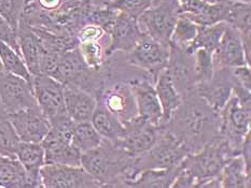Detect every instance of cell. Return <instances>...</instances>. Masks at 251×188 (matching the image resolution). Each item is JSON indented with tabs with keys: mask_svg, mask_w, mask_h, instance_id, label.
I'll return each mask as SVG.
<instances>
[{
	"mask_svg": "<svg viewBox=\"0 0 251 188\" xmlns=\"http://www.w3.org/2000/svg\"><path fill=\"white\" fill-rule=\"evenodd\" d=\"M189 153H196L220 137V115L196 93L182 97L165 125Z\"/></svg>",
	"mask_w": 251,
	"mask_h": 188,
	"instance_id": "obj_1",
	"label": "cell"
},
{
	"mask_svg": "<svg viewBox=\"0 0 251 188\" xmlns=\"http://www.w3.org/2000/svg\"><path fill=\"white\" fill-rule=\"evenodd\" d=\"M136 156L102 139L97 147L81 154V167L100 183V187H122Z\"/></svg>",
	"mask_w": 251,
	"mask_h": 188,
	"instance_id": "obj_2",
	"label": "cell"
},
{
	"mask_svg": "<svg viewBox=\"0 0 251 188\" xmlns=\"http://www.w3.org/2000/svg\"><path fill=\"white\" fill-rule=\"evenodd\" d=\"M49 77L63 85L75 86L97 97L103 87L106 73L102 66L94 69L87 66L78 47L58 54L57 61Z\"/></svg>",
	"mask_w": 251,
	"mask_h": 188,
	"instance_id": "obj_3",
	"label": "cell"
},
{
	"mask_svg": "<svg viewBox=\"0 0 251 188\" xmlns=\"http://www.w3.org/2000/svg\"><path fill=\"white\" fill-rule=\"evenodd\" d=\"M234 156L237 154L226 140L219 137L199 152L189 153L179 166L193 177L196 183L195 188H201L205 181L219 177L223 167Z\"/></svg>",
	"mask_w": 251,
	"mask_h": 188,
	"instance_id": "obj_4",
	"label": "cell"
},
{
	"mask_svg": "<svg viewBox=\"0 0 251 188\" xmlns=\"http://www.w3.org/2000/svg\"><path fill=\"white\" fill-rule=\"evenodd\" d=\"M188 154V149L178 141V139L167 131L166 128H162L154 144L136 157L134 166L125 176L123 187H125L126 182L134 180L141 171L175 168L180 165Z\"/></svg>",
	"mask_w": 251,
	"mask_h": 188,
	"instance_id": "obj_5",
	"label": "cell"
},
{
	"mask_svg": "<svg viewBox=\"0 0 251 188\" xmlns=\"http://www.w3.org/2000/svg\"><path fill=\"white\" fill-rule=\"evenodd\" d=\"M169 53V43L157 41L144 34L133 50L124 54V59L130 67L143 70L154 84L162 70L167 67Z\"/></svg>",
	"mask_w": 251,
	"mask_h": 188,
	"instance_id": "obj_6",
	"label": "cell"
},
{
	"mask_svg": "<svg viewBox=\"0 0 251 188\" xmlns=\"http://www.w3.org/2000/svg\"><path fill=\"white\" fill-rule=\"evenodd\" d=\"M179 18L177 0H153L151 7L137 19L139 29L153 39L169 43Z\"/></svg>",
	"mask_w": 251,
	"mask_h": 188,
	"instance_id": "obj_7",
	"label": "cell"
},
{
	"mask_svg": "<svg viewBox=\"0 0 251 188\" xmlns=\"http://www.w3.org/2000/svg\"><path fill=\"white\" fill-rule=\"evenodd\" d=\"M220 137L226 140L237 155L241 154L242 145L246 134L250 132L251 110L239 104L233 95L219 112Z\"/></svg>",
	"mask_w": 251,
	"mask_h": 188,
	"instance_id": "obj_8",
	"label": "cell"
},
{
	"mask_svg": "<svg viewBox=\"0 0 251 188\" xmlns=\"http://www.w3.org/2000/svg\"><path fill=\"white\" fill-rule=\"evenodd\" d=\"M96 100H100L122 123L138 116L133 90L126 80H106Z\"/></svg>",
	"mask_w": 251,
	"mask_h": 188,
	"instance_id": "obj_9",
	"label": "cell"
},
{
	"mask_svg": "<svg viewBox=\"0 0 251 188\" xmlns=\"http://www.w3.org/2000/svg\"><path fill=\"white\" fill-rule=\"evenodd\" d=\"M40 180L45 188L100 187V183L82 167L46 164L40 170Z\"/></svg>",
	"mask_w": 251,
	"mask_h": 188,
	"instance_id": "obj_10",
	"label": "cell"
},
{
	"mask_svg": "<svg viewBox=\"0 0 251 188\" xmlns=\"http://www.w3.org/2000/svg\"><path fill=\"white\" fill-rule=\"evenodd\" d=\"M32 88L37 104L49 122L51 123L58 117L67 115L65 109L64 85L61 82L47 74L39 73L32 77Z\"/></svg>",
	"mask_w": 251,
	"mask_h": 188,
	"instance_id": "obj_11",
	"label": "cell"
},
{
	"mask_svg": "<svg viewBox=\"0 0 251 188\" xmlns=\"http://www.w3.org/2000/svg\"><path fill=\"white\" fill-rule=\"evenodd\" d=\"M0 102L7 113L38 107L32 84L5 71L0 73Z\"/></svg>",
	"mask_w": 251,
	"mask_h": 188,
	"instance_id": "obj_12",
	"label": "cell"
},
{
	"mask_svg": "<svg viewBox=\"0 0 251 188\" xmlns=\"http://www.w3.org/2000/svg\"><path fill=\"white\" fill-rule=\"evenodd\" d=\"M123 124V136L114 144L136 157L145 153L154 144L160 136L162 128H164L155 126L139 116H136Z\"/></svg>",
	"mask_w": 251,
	"mask_h": 188,
	"instance_id": "obj_13",
	"label": "cell"
},
{
	"mask_svg": "<svg viewBox=\"0 0 251 188\" xmlns=\"http://www.w3.org/2000/svg\"><path fill=\"white\" fill-rule=\"evenodd\" d=\"M8 116L22 142L41 143L50 130V122L39 106L8 113Z\"/></svg>",
	"mask_w": 251,
	"mask_h": 188,
	"instance_id": "obj_14",
	"label": "cell"
},
{
	"mask_svg": "<svg viewBox=\"0 0 251 188\" xmlns=\"http://www.w3.org/2000/svg\"><path fill=\"white\" fill-rule=\"evenodd\" d=\"M235 84L236 80L231 69H218L208 81L196 85L194 93L201 97L215 111L220 112L231 98Z\"/></svg>",
	"mask_w": 251,
	"mask_h": 188,
	"instance_id": "obj_15",
	"label": "cell"
},
{
	"mask_svg": "<svg viewBox=\"0 0 251 188\" xmlns=\"http://www.w3.org/2000/svg\"><path fill=\"white\" fill-rule=\"evenodd\" d=\"M166 70L180 96L184 97L194 93L198 82L194 71L193 55L171 44Z\"/></svg>",
	"mask_w": 251,
	"mask_h": 188,
	"instance_id": "obj_16",
	"label": "cell"
},
{
	"mask_svg": "<svg viewBox=\"0 0 251 188\" xmlns=\"http://www.w3.org/2000/svg\"><path fill=\"white\" fill-rule=\"evenodd\" d=\"M144 32L139 29L137 20L119 12L109 34V44L105 52L107 57L116 53L126 54L137 44Z\"/></svg>",
	"mask_w": 251,
	"mask_h": 188,
	"instance_id": "obj_17",
	"label": "cell"
},
{
	"mask_svg": "<svg viewBox=\"0 0 251 188\" xmlns=\"http://www.w3.org/2000/svg\"><path fill=\"white\" fill-rule=\"evenodd\" d=\"M130 88L133 90L138 116L143 120L161 127L162 106L157 98L154 84L149 78L128 80Z\"/></svg>",
	"mask_w": 251,
	"mask_h": 188,
	"instance_id": "obj_18",
	"label": "cell"
},
{
	"mask_svg": "<svg viewBox=\"0 0 251 188\" xmlns=\"http://www.w3.org/2000/svg\"><path fill=\"white\" fill-rule=\"evenodd\" d=\"M212 63L215 70L223 68L231 69L247 64L241 35L235 28L227 24L219 45L212 52Z\"/></svg>",
	"mask_w": 251,
	"mask_h": 188,
	"instance_id": "obj_19",
	"label": "cell"
},
{
	"mask_svg": "<svg viewBox=\"0 0 251 188\" xmlns=\"http://www.w3.org/2000/svg\"><path fill=\"white\" fill-rule=\"evenodd\" d=\"M65 109L75 123L90 122L97 104L96 97L75 86L64 85Z\"/></svg>",
	"mask_w": 251,
	"mask_h": 188,
	"instance_id": "obj_20",
	"label": "cell"
},
{
	"mask_svg": "<svg viewBox=\"0 0 251 188\" xmlns=\"http://www.w3.org/2000/svg\"><path fill=\"white\" fill-rule=\"evenodd\" d=\"M18 42L21 55L32 77L40 73V62L43 50L31 26L20 20L18 28Z\"/></svg>",
	"mask_w": 251,
	"mask_h": 188,
	"instance_id": "obj_21",
	"label": "cell"
},
{
	"mask_svg": "<svg viewBox=\"0 0 251 188\" xmlns=\"http://www.w3.org/2000/svg\"><path fill=\"white\" fill-rule=\"evenodd\" d=\"M41 145L45 148L46 164L81 167V153L72 142L63 141L47 134Z\"/></svg>",
	"mask_w": 251,
	"mask_h": 188,
	"instance_id": "obj_22",
	"label": "cell"
},
{
	"mask_svg": "<svg viewBox=\"0 0 251 188\" xmlns=\"http://www.w3.org/2000/svg\"><path fill=\"white\" fill-rule=\"evenodd\" d=\"M18 159L27 172L32 187H42L40 180V170L46 165L45 148L41 143L22 142L16 150Z\"/></svg>",
	"mask_w": 251,
	"mask_h": 188,
	"instance_id": "obj_23",
	"label": "cell"
},
{
	"mask_svg": "<svg viewBox=\"0 0 251 188\" xmlns=\"http://www.w3.org/2000/svg\"><path fill=\"white\" fill-rule=\"evenodd\" d=\"M154 88L156 91L157 98L160 100L163 112L161 127L165 128L168 120L171 118L175 110L179 106L180 102H181L182 97L180 96L178 90L175 87L166 68L164 70H162L159 77H157L156 82L154 83Z\"/></svg>",
	"mask_w": 251,
	"mask_h": 188,
	"instance_id": "obj_24",
	"label": "cell"
},
{
	"mask_svg": "<svg viewBox=\"0 0 251 188\" xmlns=\"http://www.w3.org/2000/svg\"><path fill=\"white\" fill-rule=\"evenodd\" d=\"M91 123L102 139H106L113 144L117 143L124 133V124L110 111H108L100 100H97Z\"/></svg>",
	"mask_w": 251,
	"mask_h": 188,
	"instance_id": "obj_25",
	"label": "cell"
},
{
	"mask_svg": "<svg viewBox=\"0 0 251 188\" xmlns=\"http://www.w3.org/2000/svg\"><path fill=\"white\" fill-rule=\"evenodd\" d=\"M34 188L27 172L16 158L0 155V188Z\"/></svg>",
	"mask_w": 251,
	"mask_h": 188,
	"instance_id": "obj_26",
	"label": "cell"
},
{
	"mask_svg": "<svg viewBox=\"0 0 251 188\" xmlns=\"http://www.w3.org/2000/svg\"><path fill=\"white\" fill-rule=\"evenodd\" d=\"M178 167L169 169H149L141 171L134 180L126 182L125 187L167 188L172 187L178 173Z\"/></svg>",
	"mask_w": 251,
	"mask_h": 188,
	"instance_id": "obj_27",
	"label": "cell"
},
{
	"mask_svg": "<svg viewBox=\"0 0 251 188\" xmlns=\"http://www.w3.org/2000/svg\"><path fill=\"white\" fill-rule=\"evenodd\" d=\"M221 187L250 188L251 174L248 173L242 155L234 156L223 167L220 173Z\"/></svg>",
	"mask_w": 251,
	"mask_h": 188,
	"instance_id": "obj_28",
	"label": "cell"
},
{
	"mask_svg": "<svg viewBox=\"0 0 251 188\" xmlns=\"http://www.w3.org/2000/svg\"><path fill=\"white\" fill-rule=\"evenodd\" d=\"M226 26V24L225 21H220V23L209 26L199 25L198 35H196L194 40L185 50V52L190 54V55H192L199 48H205L207 51L214 52L217 46L219 45Z\"/></svg>",
	"mask_w": 251,
	"mask_h": 188,
	"instance_id": "obj_29",
	"label": "cell"
},
{
	"mask_svg": "<svg viewBox=\"0 0 251 188\" xmlns=\"http://www.w3.org/2000/svg\"><path fill=\"white\" fill-rule=\"evenodd\" d=\"M21 140L11 124L8 113L0 102V155L5 157L16 158Z\"/></svg>",
	"mask_w": 251,
	"mask_h": 188,
	"instance_id": "obj_30",
	"label": "cell"
},
{
	"mask_svg": "<svg viewBox=\"0 0 251 188\" xmlns=\"http://www.w3.org/2000/svg\"><path fill=\"white\" fill-rule=\"evenodd\" d=\"M0 61L2 63L3 71L18 75L32 84V75L27 68L23 57L2 41H0Z\"/></svg>",
	"mask_w": 251,
	"mask_h": 188,
	"instance_id": "obj_31",
	"label": "cell"
},
{
	"mask_svg": "<svg viewBox=\"0 0 251 188\" xmlns=\"http://www.w3.org/2000/svg\"><path fill=\"white\" fill-rule=\"evenodd\" d=\"M102 141V137L97 132L90 122L75 123L72 143L81 153L97 147Z\"/></svg>",
	"mask_w": 251,
	"mask_h": 188,
	"instance_id": "obj_32",
	"label": "cell"
},
{
	"mask_svg": "<svg viewBox=\"0 0 251 188\" xmlns=\"http://www.w3.org/2000/svg\"><path fill=\"white\" fill-rule=\"evenodd\" d=\"M251 7L250 2L230 0L227 15L225 23L235 28L239 34L251 31Z\"/></svg>",
	"mask_w": 251,
	"mask_h": 188,
	"instance_id": "obj_33",
	"label": "cell"
},
{
	"mask_svg": "<svg viewBox=\"0 0 251 188\" xmlns=\"http://www.w3.org/2000/svg\"><path fill=\"white\" fill-rule=\"evenodd\" d=\"M198 24L193 23L192 21L184 18V16H179L172 32L169 44L185 51L198 35Z\"/></svg>",
	"mask_w": 251,
	"mask_h": 188,
	"instance_id": "obj_34",
	"label": "cell"
},
{
	"mask_svg": "<svg viewBox=\"0 0 251 188\" xmlns=\"http://www.w3.org/2000/svg\"><path fill=\"white\" fill-rule=\"evenodd\" d=\"M152 1L153 0H109L103 5L137 20L146 10L151 7Z\"/></svg>",
	"mask_w": 251,
	"mask_h": 188,
	"instance_id": "obj_35",
	"label": "cell"
},
{
	"mask_svg": "<svg viewBox=\"0 0 251 188\" xmlns=\"http://www.w3.org/2000/svg\"><path fill=\"white\" fill-rule=\"evenodd\" d=\"M192 55L194 61L196 82H198V84L206 82L212 77L215 71L214 63H212V52L207 51L205 48H199Z\"/></svg>",
	"mask_w": 251,
	"mask_h": 188,
	"instance_id": "obj_36",
	"label": "cell"
},
{
	"mask_svg": "<svg viewBox=\"0 0 251 188\" xmlns=\"http://www.w3.org/2000/svg\"><path fill=\"white\" fill-rule=\"evenodd\" d=\"M78 50L87 66L94 69H100L105 63L102 58L101 45L98 41L79 42Z\"/></svg>",
	"mask_w": 251,
	"mask_h": 188,
	"instance_id": "obj_37",
	"label": "cell"
},
{
	"mask_svg": "<svg viewBox=\"0 0 251 188\" xmlns=\"http://www.w3.org/2000/svg\"><path fill=\"white\" fill-rule=\"evenodd\" d=\"M24 0H0V15L18 32L20 20L23 15Z\"/></svg>",
	"mask_w": 251,
	"mask_h": 188,
	"instance_id": "obj_38",
	"label": "cell"
},
{
	"mask_svg": "<svg viewBox=\"0 0 251 188\" xmlns=\"http://www.w3.org/2000/svg\"><path fill=\"white\" fill-rule=\"evenodd\" d=\"M0 41L7 43L9 46L21 54L18 42V32L11 27L1 15H0Z\"/></svg>",
	"mask_w": 251,
	"mask_h": 188,
	"instance_id": "obj_39",
	"label": "cell"
},
{
	"mask_svg": "<svg viewBox=\"0 0 251 188\" xmlns=\"http://www.w3.org/2000/svg\"><path fill=\"white\" fill-rule=\"evenodd\" d=\"M231 71L238 84H241L245 88L251 90V71L249 66L245 64V66L231 68Z\"/></svg>",
	"mask_w": 251,
	"mask_h": 188,
	"instance_id": "obj_40",
	"label": "cell"
},
{
	"mask_svg": "<svg viewBox=\"0 0 251 188\" xmlns=\"http://www.w3.org/2000/svg\"><path fill=\"white\" fill-rule=\"evenodd\" d=\"M241 155L246 165V169L248 173L251 174V139H250V132L246 134L244 139V142L242 145Z\"/></svg>",
	"mask_w": 251,
	"mask_h": 188,
	"instance_id": "obj_41",
	"label": "cell"
},
{
	"mask_svg": "<svg viewBox=\"0 0 251 188\" xmlns=\"http://www.w3.org/2000/svg\"><path fill=\"white\" fill-rule=\"evenodd\" d=\"M40 5L46 10H54L61 4L62 0H38Z\"/></svg>",
	"mask_w": 251,
	"mask_h": 188,
	"instance_id": "obj_42",
	"label": "cell"
},
{
	"mask_svg": "<svg viewBox=\"0 0 251 188\" xmlns=\"http://www.w3.org/2000/svg\"><path fill=\"white\" fill-rule=\"evenodd\" d=\"M205 1H207V2H210V3H215V2L222 1V0H205Z\"/></svg>",
	"mask_w": 251,
	"mask_h": 188,
	"instance_id": "obj_43",
	"label": "cell"
},
{
	"mask_svg": "<svg viewBox=\"0 0 251 188\" xmlns=\"http://www.w3.org/2000/svg\"><path fill=\"white\" fill-rule=\"evenodd\" d=\"M3 71V68H2V63H1V61H0V73H1Z\"/></svg>",
	"mask_w": 251,
	"mask_h": 188,
	"instance_id": "obj_44",
	"label": "cell"
}]
</instances>
